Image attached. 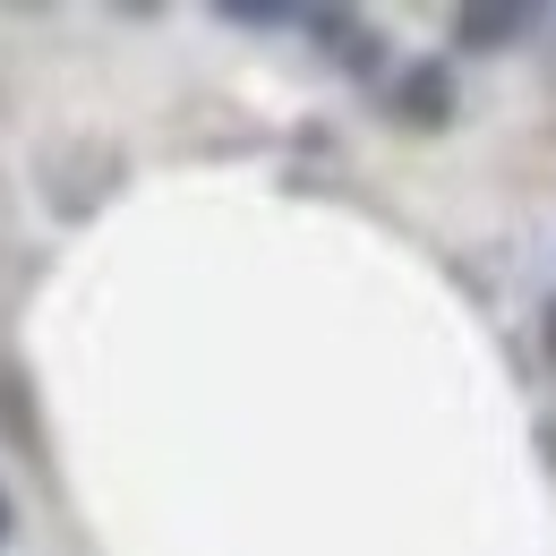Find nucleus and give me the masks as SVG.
Here are the masks:
<instances>
[{"instance_id":"obj_1","label":"nucleus","mask_w":556,"mask_h":556,"mask_svg":"<svg viewBox=\"0 0 556 556\" xmlns=\"http://www.w3.org/2000/svg\"><path fill=\"white\" fill-rule=\"evenodd\" d=\"M454 26H463V43H514L531 26V9H463Z\"/></svg>"},{"instance_id":"obj_2","label":"nucleus","mask_w":556,"mask_h":556,"mask_svg":"<svg viewBox=\"0 0 556 556\" xmlns=\"http://www.w3.org/2000/svg\"><path fill=\"white\" fill-rule=\"evenodd\" d=\"M403 112H412V121H445V70H412L403 77Z\"/></svg>"},{"instance_id":"obj_3","label":"nucleus","mask_w":556,"mask_h":556,"mask_svg":"<svg viewBox=\"0 0 556 556\" xmlns=\"http://www.w3.org/2000/svg\"><path fill=\"white\" fill-rule=\"evenodd\" d=\"M0 540H9V488H0Z\"/></svg>"},{"instance_id":"obj_4","label":"nucleus","mask_w":556,"mask_h":556,"mask_svg":"<svg viewBox=\"0 0 556 556\" xmlns=\"http://www.w3.org/2000/svg\"><path fill=\"white\" fill-rule=\"evenodd\" d=\"M548 343H556V317H548Z\"/></svg>"}]
</instances>
